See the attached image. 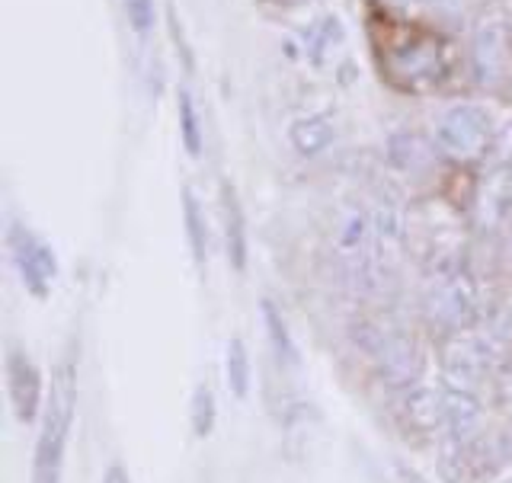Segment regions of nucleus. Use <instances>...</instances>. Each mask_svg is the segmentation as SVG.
<instances>
[{"label": "nucleus", "mask_w": 512, "mask_h": 483, "mask_svg": "<svg viewBox=\"0 0 512 483\" xmlns=\"http://www.w3.org/2000/svg\"><path fill=\"white\" fill-rule=\"evenodd\" d=\"M77 407V372L71 362H61L52 375V391L45 397L42 429L32 458V483H61L64 452H68Z\"/></svg>", "instance_id": "obj_1"}, {"label": "nucleus", "mask_w": 512, "mask_h": 483, "mask_svg": "<svg viewBox=\"0 0 512 483\" xmlns=\"http://www.w3.org/2000/svg\"><path fill=\"white\" fill-rule=\"evenodd\" d=\"M493 122L490 112L477 103H455L448 106L436 122V148L458 160V164H471L480 160L493 144Z\"/></svg>", "instance_id": "obj_2"}, {"label": "nucleus", "mask_w": 512, "mask_h": 483, "mask_svg": "<svg viewBox=\"0 0 512 483\" xmlns=\"http://www.w3.org/2000/svg\"><path fill=\"white\" fill-rule=\"evenodd\" d=\"M426 320L432 327H442L448 333H461L474 324L477 314V295L474 285L464 272H442L439 279H432L426 292Z\"/></svg>", "instance_id": "obj_3"}, {"label": "nucleus", "mask_w": 512, "mask_h": 483, "mask_svg": "<svg viewBox=\"0 0 512 483\" xmlns=\"http://www.w3.org/2000/svg\"><path fill=\"white\" fill-rule=\"evenodd\" d=\"M490 343L477 333H452L442 346V375L452 391H474L490 368Z\"/></svg>", "instance_id": "obj_4"}, {"label": "nucleus", "mask_w": 512, "mask_h": 483, "mask_svg": "<svg viewBox=\"0 0 512 483\" xmlns=\"http://www.w3.org/2000/svg\"><path fill=\"white\" fill-rule=\"evenodd\" d=\"M10 253H13V263H16V269H20V279H23L29 295L45 298L48 292H52V285L58 279V256L42 237H36L29 228L13 224L10 228Z\"/></svg>", "instance_id": "obj_5"}, {"label": "nucleus", "mask_w": 512, "mask_h": 483, "mask_svg": "<svg viewBox=\"0 0 512 483\" xmlns=\"http://www.w3.org/2000/svg\"><path fill=\"white\" fill-rule=\"evenodd\" d=\"M512 58V26H506L500 16H484L474 26L471 36V64L477 84L493 87L506 77Z\"/></svg>", "instance_id": "obj_6"}, {"label": "nucleus", "mask_w": 512, "mask_h": 483, "mask_svg": "<svg viewBox=\"0 0 512 483\" xmlns=\"http://www.w3.org/2000/svg\"><path fill=\"white\" fill-rule=\"evenodd\" d=\"M7 391H10V404L13 413L20 423H32L42 410V400H45V381L39 365L32 362L23 349H10L7 352Z\"/></svg>", "instance_id": "obj_7"}, {"label": "nucleus", "mask_w": 512, "mask_h": 483, "mask_svg": "<svg viewBox=\"0 0 512 483\" xmlns=\"http://www.w3.org/2000/svg\"><path fill=\"white\" fill-rule=\"evenodd\" d=\"M378 375L384 384H391V388H413L416 381H420L423 375V352L420 346H416L410 336L404 333H391L388 340H384V346L378 349Z\"/></svg>", "instance_id": "obj_8"}, {"label": "nucleus", "mask_w": 512, "mask_h": 483, "mask_svg": "<svg viewBox=\"0 0 512 483\" xmlns=\"http://www.w3.org/2000/svg\"><path fill=\"white\" fill-rule=\"evenodd\" d=\"M336 253L340 260L349 263V269L356 272H372V253H375V228L372 215L362 208H349V212L336 224Z\"/></svg>", "instance_id": "obj_9"}, {"label": "nucleus", "mask_w": 512, "mask_h": 483, "mask_svg": "<svg viewBox=\"0 0 512 483\" xmlns=\"http://www.w3.org/2000/svg\"><path fill=\"white\" fill-rule=\"evenodd\" d=\"M400 416L416 432H432L445 426V394L426 384H413L400 394Z\"/></svg>", "instance_id": "obj_10"}, {"label": "nucleus", "mask_w": 512, "mask_h": 483, "mask_svg": "<svg viewBox=\"0 0 512 483\" xmlns=\"http://www.w3.org/2000/svg\"><path fill=\"white\" fill-rule=\"evenodd\" d=\"M221 212H224V244H228V260L237 272L247 266V221L244 208L237 202L234 186H221Z\"/></svg>", "instance_id": "obj_11"}, {"label": "nucleus", "mask_w": 512, "mask_h": 483, "mask_svg": "<svg viewBox=\"0 0 512 483\" xmlns=\"http://www.w3.org/2000/svg\"><path fill=\"white\" fill-rule=\"evenodd\" d=\"M336 138V125L324 112H314V116L298 119L292 128H288V141L301 157H317L324 154Z\"/></svg>", "instance_id": "obj_12"}, {"label": "nucleus", "mask_w": 512, "mask_h": 483, "mask_svg": "<svg viewBox=\"0 0 512 483\" xmlns=\"http://www.w3.org/2000/svg\"><path fill=\"white\" fill-rule=\"evenodd\" d=\"M445 426H448V436H455V439H477L480 407H477L474 394H468V391L445 394Z\"/></svg>", "instance_id": "obj_13"}, {"label": "nucleus", "mask_w": 512, "mask_h": 483, "mask_svg": "<svg viewBox=\"0 0 512 483\" xmlns=\"http://www.w3.org/2000/svg\"><path fill=\"white\" fill-rule=\"evenodd\" d=\"M394 71L407 77H439V45H404L394 52Z\"/></svg>", "instance_id": "obj_14"}, {"label": "nucleus", "mask_w": 512, "mask_h": 483, "mask_svg": "<svg viewBox=\"0 0 512 483\" xmlns=\"http://www.w3.org/2000/svg\"><path fill=\"white\" fill-rule=\"evenodd\" d=\"M263 324H266L269 346H272V352H276V359L288 368H295L298 365V346L292 340V333H288L282 311L272 301H263Z\"/></svg>", "instance_id": "obj_15"}, {"label": "nucleus", "mask_w": 512, "mask_h": 483, "mask_svg": "<svg viewBox=\"0 0 512 483\" xmlns=\"http://www.w3.org/2000/svg\"><path fill=\"white\" fill-rule=\"evenodd\" d=\"M224 378H228V388L237 400L250 394V352L240 336H234L228 343V352H224Z\"/></svg>", "instance_id": "obj_16"}, {"label": "nucleus", "mask_w": 512, "mask_h": 483, "mask_svg": "<svg viewBox=\"0 0 512 483\" xmlns=\"http://www.w3.org/2000/svg\"><path fill=\"white\" fill-rule=\"evenodd\" d=\"M183 221H186V237H189L192 260L202 266L205 256H208V231H205V215L199 208V199H196V192H192L189 186L183 189Z\"/></svg>", "instance_id": "obj_17"}, {"label": "nucleus", "mask_w": 512, "mask_h": 483, "mask_svg": "<svg viewBox=\"0 0 512 483\" xmlns=\"http://www.w3.org/2000/svg\"><path fill=\"white\" fill-rule=\"evenodd\" d=\"M391 160L400 170L416 173V170H423V167L432 164V151H429V144H423L420 135L404 132V135L391 138Z\"/></svg>", "instance_id": "obj_18"}, {"label": "nucleus", "mask_w": 512, "mask_h": 483, "mask_svg": "<svg viewBox=\"0 0 512 483\" xmlns=\"http://www.w3.org/2000/svg\"><path fill=\"white\" fill-rule=\"evenodd\" d=\"M189 420H192V432H196V439H208V436H212L215 420H218V407H215L212 384H196V391H192Z\"/></svg>", "instance_id": "obj_19"}, {"label": "nucleus", "mask_w": 512, "mask_h": 483, "mask_svg": "<svg viewBox=\"0 0 512 483\" xmlns=\"http://www.w3.org/2000/svg\"><path fill=\"white\" fill-rule=\"evenodd\" d=\"M180 135H183V144L192 157L202 154V125H199V112L192 106V96L183 90L180 93Z\"/></svg>", "instance_id": "obj_20"}, {"label": "nucleus", "mask_w": 512, "mask_h": 483, "mask_svg": "<svg viewBox=\"0 0 512 483\" xmlns=\"http://www.w3.org/2000/svg\"><path fill=\"white\" fill-rule=\"evenodd\" d=\"M490 151H493V157L500 160L503 167H509V170H512V116H509V119H506V122L493 132Z\"/></svg>", "instance_id": "obj_21"}, {"label": "nucleus", "mask_w": 512, "mask_h": 483, "mask_svg": "<svg viewBox=\"0 0 512 483\" xmlns=\"http://www.w3.org/2000/svg\"><path fill=\"white\" fill-rule=\"evenodd\" d=\"M125 13L138 32H148L154 26V0H125Z\"/></svg>", "instance_id": "obj_22"}, {"label": "nucleus", "mask_w": 512, "mask_h": 483, "mask_svg": "<svg viewBox=\"0 0 512 483\" xmlns=\"http://www.w3.org/2000/svg\"><path fill=\"white\" fill-rule=\"evenodd\" d=\"M496 397H500V404L512 413V356L503 362L500 375H496Z\"/></svg>", "instance_id": "obj_23"}, {"label": "nucleus", "mask_w": 512, "mask_h": 483, "mask_svg": "<svg viewBox=\"0 0 512 483\" xmlns=\"http://www.w3.org/2000/svg\"><path fill=\"white\" fill-rule=\"evenodd\" d=\"M394 474H397V483H429L420 471L410 468V464H404V461L394 464Z\"/></svg>", "instance_id": "obj_24"}, {"label": "nucleus", "mask_w": 512, "mask_h": 483, "mask_svg": "<svg viewBox=\"0 0 512 483\" xmlns=\"http://www.w3.org/2000/svg\"><path fill=\"white\" fill-rule=\"evenodd\" d=\"M103 483H132V480H128L122 464H112V468L106 471V477H103Z\"/></svg>", "instance_id": "obj_25"}, {"label": "nucleus", "mask_w": 512, "mask_h": 483, "mask_svg": "<svg viewBox=\"0 0 512 483\" xmlns=\"http://www.w3.org/2000/svg\"><path fill=\"white\" fill-rule=\"evenodd\" d=\"M276 4H301V0H276Z\"/></svg>", "instance_id": "obj_26"}, {"label": "nucleus", "mask_w": 512, "mask_h": 483, "mask_svg": "<svg viewBox=\"0 0 512 483\" xmlns=\"http://www.w3.org/2000/svg\"><path fill=\"white\" fill-rule=\"evenodd\" d=\"M394 4H410V0H394Z\"/></svg>", "instance_id": "obj_27"}, {"label": "nucleus", "mask_w": 512, "mask_h": 483, "mask_svg": "<svg viewBox=\"0 0 512 483\" xmlns=\"http://www.w3.org/2000/svg\"><path fill=\"white\" fill-rule=\"evenodd\" d=\"M503 483H512V480H503Z\"/></svg>", "instance_id": "obj_28"}]
</instances>
